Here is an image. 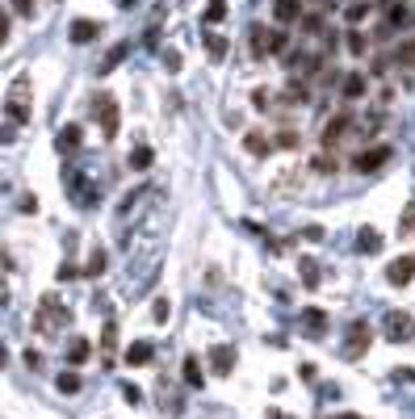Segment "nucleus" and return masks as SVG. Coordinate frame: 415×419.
Masks as SVG:
<instances>
[{"mask_svg": "<svg viewBox=\"0 0 415 419\" xmlns=\"http://www.w3.org/2000/svg\"><path fill=\"white\" fill-rule=\"evenodd\" d=\"M248 42H252V55H256V59H269V55H286V46H290V38H286L281 29H265V25H252Z\"/></svg>", "mask_w": 415, "mask_h": 419, "instance_id": "obj_1", "label": "nucleus"}, {"mask_svg": "<svg viewBox=\"0 0 415 419\" xmlns=\"http://www.w3.org/2000/svg\"><path fill=\"white\" fill-rule=\"evenodd\" d=\"M382 332H386L391 344H412V340H415V319L407 315V311H386Z\"/></svg>", "mask_w": 415, "mask_h": 419, "instance_id": "obj_2", "label": "nucleus"}, {"mask_svg": "<svg viewBox=\"0 0 415 419\" xmlns=\"http://www.w3.org/2000/svg\"><path fill=\"white\" fill-rule=\"evenodd\" d=\"M92 118L101 122V134L105 139H118V101L109 92H97L92 97Z\"/></svg>", "mask_w": 415, "mask_h": 419, "instance_id": "obj_3", "label": "nucleus"}, {"mask_svg": "<svg viewBox=\"0 0 415 419\" xmlns=\"http://www.w3.org/2000/svg\"><path fill=\"white\" fill-rule=\"evenodd\" d=\"M4 109H8V118H13V122H29V80H25V76H21V80H13Z\"/></svg>", "mask_w": 415, "mask_h": 419, "instance_id": "obj_4", "label": "nucleus"}, {"mask_svg": "<svg viewBox=\"0 0 415 419\" xmlns=\"http://www.w3.org/2000/svg\"><path fill=\"white\" fill-rule=\"evenodd\" d=\"M386 164H391V147H386V143H378V147H370V151H361V155L353 159L357 172H378V168H386Z\"/></svg>", "mask_w": 415, "mask_h": 419, "instance_id": "obj_5", "label": "nucleus"}, {"mask_svg": "<svg viewBox=\"0 0 415 419\" xmlns=\"http://www.w3.org/2000/svg\"><path fill=\"white\" fill-rule=\"evenodd\" d=\"M412 277H415V252H407V256H399V260H391V269H386V281H391L395 290L412 285Z\"/></svg>", "mask_w": 415, "mask_h": 419, "instance_id": "obj_6", "label": "nucleus"}, {"mask_svg": "<svg viewBox=\"0 0 415 419\" xmlns=\"http://www.w3.org/2000/svg\"><path fill=\"white\" fill-rule=\"evenodd\" d=\"M71 315L63 311V302L59 298H42V311H38V327L42 332H50V327H59V323H67Z\"/></svg>", "mask_w": 415, "mask_h": 419, "instance_id": "obj_7", "label": "nucleus"}, {"mask_svg": "<svg viewBox=\"0 0 415 419\" xmlns=\"http://www.w3.org/2000/svg\"><path fill=\"white\" fill-rule=\"evenodd\" d=\"M349 130H353V113H336V118L323 126V143H328V147H336Z\"/></svg>", "mask_w": 415, "mask_h": 419, "instance_id": "obj_8", "label": "nucleus"}, {"mask_svg": "<svg viewBox=\"0 0 415 419\" xmlns=\"http://www.w3.org/2000/svg\"><path fill=\"white\" fill-rule=\"evenodd\" d=\"M210 369L227 378V374L235 369V348H231V344H214V348H210Z\"/></svg>", "mask_w": 415, "mask_h": 419, "instance_id": "obj_9", "label": "nucleus"}, {"mask_svg": "<svg viewBox=\"0 0 415 419\" xmlns=\"http://www.w3.org/2000/svg\"><path fill=\"white\" fill-rule=\"evenodd\" d=\"M151 357H155V344H151V340H139V344H130V348H126V365H130V369L151 365Z\"/></svg>", "mask_w": 415, "mask_h": 419, "instance_id": "obj_10", "label": "nucleus"}, {"mask_svg": "<svg viewBox=\"0 0 415 419\" xmlns=\"http://www.w3.org/2000/svg\"><path fill=\"white\" fill-rule=\"evenodd\" d=\"M67 34H71V42H92V38L101 34V21H88V17H76Z\"/></svg>", "mask_w": 415, "mask_h": 419, "instance_id": "obj_11", "label": "nucleus"}, {"mask_svg": "<svg viewBox=\"0 0 415 419\" xmlns=\"http://www.w3.org/2000/svg\"><path fill=\"white\" fill-rule=\"evenodd\" d=\"M365 348H370V327L353 323L349 327V357H365Z\"/></svg>", "mask_w": 415, "mask_h": 419, "instance_id": "obj_12", "label": "nucleus"}, {"mask_svg": "<svg viewBox=\"0 0 415 419\" xmlns=\"http://www.w3.org/2000/svg\"><path fill=\"white\" fill-rule=\"evenodd\" d=\"M273 17H277L281 25H294V21L302 17V0H273Z\"/></svg>", "mask_w": 415, "mask_h": 419, "instance_id": "obj_13", "label": "nucleus"}, {"mask_svg": "<svg viewBox=\"0 0 415 419\" xmlns=\"http://www.w3.org/2000/svg\"><path fill=\"white\" fill-rule=\"evenodd\" d=\"M365 76H357V71H349L344 80H340V92H344V101H357V97H365Z\"/></svg>", "mask_w": 415, "mask_h": 419, "instance_id": "obj_14", "label": "nucleus"}, {"mask_svg": "<svg viewBox=\"0 0 415 419\" xmlns=\"http://www.w3.org/2000/svg\"><path fill=\"white\" fill-rule=\"evenodd\" d=\"M302 327H307L311 336H319V332H328V315H323L319 306H307V311H302Z\"/></svg>", "mask_w": 415, "mask_h": 419, "instance_id": "obj_15", "label": "nucleus"}, {"mask_svg": "<svg viewBox=\"0 0 415 419\" xmlns=\"http://www.w3.org/2000/svg\"><path fill=\"white\" fill-rule=\"evenodd\" d=\"M357 248H361L365 256H378V252H382V235H378L374 227H365V231L357 235Z\"/></svg>", "mask_w": 415, "mask_h": 419, "instance_id": "obj_16", "label": "nucleus"}, {"mask_svg": "<svg viewBox=\"0 0 415 419\" xmlns=\"http://www.w3.org/2000/svg\"><path fill=\"white\" fill-rule=\"evenodd\" d=\"M391 59H395L399 67H415V38H407V42H399V46L391 50Z\"/></svg>", "mask_w": 415, "mask_h": 419, "instance_id": "obj_17", "label": "nucleus"}, {"mask_svg": "<svg viewBox=\"0 0 415 419\" xmlns=\"http://www.w3.org/2000/svg\"><path fill=\"white\" fill-rule=\"evenodd\" d=\"M88 357H92V344H88V340H71V344H67V361H71V365H84Z\"/></svg>", "mask_w": 415, "mask_h": 419, "instance_id": "obj_18", "label": "nucleus"}, {"mask_svg": "<svg viewBox=\"0 0 415 419\" xmlns=\"http://www.w3.org/2000/svg\"><path fill=\"white\" fill-rule=\"evenodd\" d=\"M181 374H185V382H189V386H202V382H206V374H202V361H197V357H185Z\"/></svg>", "mask_w": 415, "mask_h": 419, "instance_id": "obj_19", "label": "nucleus"}, {"mask_svg": "<svg viewBox=\"0 0 415 419\" xmlns=\"http://www.w3.org/2000/svg\"><path fill=\"white\" fill-rule=\"evenodd\" d=\"M202 21H206V25L227 21V0H210V4H206V13H202Z\"/></svg>", "mask_w": 415, "mask_h": 419, "instance_id": "obj_20", "label": "nucleus"}, {"mask_svg": "<svg viewBox=\"0 0 415 419\" xmlns=\"http://www.w3.org/2000/svg\"><path fill=\"white\" fill-rule=\"evenodd\" d=\"M206 55L210 59H227V38L223 34H206Z\"/></svg>", "mask_w": 415, "mask_h": 419, "instance_id": "obj_21", "label": "nucleus"}, {"mask_svg": "<svg viewBox=\"0 0 415 419\" xmlns=\"http://www.w3.org/2000/svg\"><path fill=\"white\" fill-rule=\"evenodd\" d=\"M80 147V126H63L59 130V151H76Z\"/></svg>", "mask_w": 415, "mask_h": 419, "instance_id": "obj_22", "label": "nucleus"}, {"mask_svg": "<svg viewBox=\"0 0 415 419\" xmlns=\"http://www.w3.org/2000/svg\"><path fill=\"white\" fill-rule=\"evenodd\" d=\"M151 159H155V155H151V147H134V151H130V168H134V172L151 168Z\"/></svg>", "mask_w": 415, "mask_h": 419, "instance_id": "obj_23", "label": "nucleus"}, {"mask_svg": "<svg viewBox=\"0 0 415 419\" xmlns=\"http://www.w3.org/2000/svg\"><path fill=\"white\" fill-rule=\"evenodd\" d=\"M298 269H302V285L315 290V285H319V264H315V260H302Z\"/></svg>", "mask_w": 415, "mask_h": 419, "instance_id": "obj_24", "label": "nucleus"}, {"mask_svg": "<svg viewBox=\"0 0 415 419\" xmlns=\"http://www.w3.org/2000/svg\"><path fill=\"white\" fill-rule=\"evenodd\" d=\"M344 17H349V25H357V21H365V17H370V4H365V0H357V4H349V8H344Z\"/></svg>", "mask_w": 415, "mask_h": 419, "instance_id": "obj_25", "label": "nucleus"}, {"mask_svg": "<svg viewBox=\"0 0 415 419\" xmlns=\"http://www.w3.org/2000/svg\"><path fill=\"white\" fill-rule=\"evenodd\" d=\"M344 46H349V50H353V55H365V50H370V42H365V34H361V29H353V34H349V42H344Z\"/></svg>", "mask_w": 415, "mask_h": 419, "instance_id": "obj_26", "label": "nucleus"}, {"mask_svg": "<svg viewBox=\"0 0 415 419\" xmlns=\"http://www.w3.org/2000/svg\"><path fill=\"white\" fill-rule=\"evenodd\" d=\"M244 147H248L252 155H269V143H265V134H248V139H244Z\"/></svg>", "mask_w": 415, "mask_h": 419, "instance_id": "obj_27", "label": "nucleus"}, {"mask_svg": "<svg viewBox=\"0 0 415 419\" xmlns=\"http://www.w3.org/2000/svg\"><path fill=\"white\" fill-rule=\"evenodd\" d=\"M122 59H126V46H113V50L105 55V63H101V71H113V67H118Z\"/></svg>", "mask_w": 415, "mask_h": 419, "instance_id": "obj_28", "label": "nucleus"}, {"mask_svg": "<svg viewBox=\"0 0 415 419\" xmlns=\"http://www.w3.org/2000/svg\"><path fill=\"white\" fill-rule=\"evenodd\" d=\"M298 105V101H307V88H302V80H294V84H286V105Z\"/></svg>", "mask_w": 415, "mask_h": 419, "instance_id": "obj_29", "label": "nucleus"}, {"mask_svg": "<svg viewBox=\"0 0 415 419\" xmlns=\"http://www.w3.org/2000/svg\"><path fill=\"white\" fill-rule=\"evenodd\" d=\"M59 390H63V395H76V390H80V378H76V374H59Z\"/></svg>", "mask_w": 415, "mask_h": 419, "instance_id": "obj_30", "label": "nucleus"}, {"mask_svg": "<svg viewBox=\"0 0 415 419\" xmlns=\"http://www.w3.org/2000/svg\"><path fill=\"white\" fill-rule=\"evenodd\" d=\"M298 21H302V29H307V34H319V29H323V17H319V13H311V17H298Z\"/></svg>", "mask_w": 415, "mask_h": 419, "instance_id": "obj_31", "label": "nucleus"}, {"mask_svg": "<svg viewBox=\"0 0 415 419\" xmlns=\"http://www.w3.org/2000/svg\"><path fill=\"white\" fill-rule=\"evenodd\" d=\"M277 147H290V151H294V147H298V134H294V130H281V134H277Z\"/></svg>", "mask_w": 415, "mask_h": 419, "instance_id": "obj_32", "label": "nucleus"}, {"mask_svg": "<svg viewBox=\"0 0 415 419\" xmlns=\"http://www.w3.org/2000/svg\"><path fill=\"white\" fill-rule=\"evenodd\" d=\"M105 269V252H92V260H88V277H97Z\"/></svg>", "mask_w": 415, "mask_h": 419, "instance_id": "obj_33", "label": "nucleus"}, {"mask_svg": "<svg viewBox=\"0 0 415 419\" xmlns=\"http://www.w3.org/2000/svg\"><path fill=\"white\" fill-rule=\"evenodd\" d=\"M164 63H168V71H181V55H176V50H168Z\"/></svg>", "mask_w": 415, "mask_h": 419, "instance_id": "obj_34", "label": "nucleus"}, {"mask_svg": "<svg viewBox=\"0 0 415 419\" xmlns=\"http://www.w3.org/2000/svg\"><path fill=\"white\" fill-rule=\"evenodd\" d=\"M332 168H336V164H332V159H328V155H319V159H315V172H323V176H328V172H332Z\"/></svg>", "mask_w": 415, "mask_h": 419, "instance_id": "obj_35", "label": "nucleus"}, {"mask_svg": "<svg viewBox=\"0 0 415 419\" xmlns=\"http://www.w3.org/2000/svg\"><path fill=\"white\" fill-rule=\"evenodd\" d=\"M13 8H17L21 17H29V13H34V0H13Z\"/></svg>", "mask_w": 415, "mask_h": 419, "instance_id": "obj_36", "label": "nucleus"}, {"mask_svg": "<svg viewBox=\"0 0 415 419\" xmlns=\"http://www.w3.org/2000/svg\"><path fill=\"white\" fill-rule=\"evenodd\" d=\"M8 42V13H0V46Z\"/></svg>", "mask_w": 415, "mask_h": 419, "instance_id": "obj_37", "label": "nucleus"}, {"mask_svg": "<svg viewBox=\"0 0 415 419\" xmlns=\"http://www.w3.org/2000/svg\"><path fill=\"white\" fill-rule=\"evenodd\" d=\"M332 419H361V416H353V411H344V416H332Z\"/></svg>", "mask_w": 415, "mask_h": 419, "instance_id": "obj_38", "label": "nucleus"}, {"mask_svg": "<svg viewBox=\"0 0 415 419\" xmlns=\"http://www.w3.org/2000/svg\"><path fill=\"white\" fill-rule=\"evenodd\" d=\"M273 419H286V416H281V411H273Z\"/></svg>", "mask_w": 415, "mask_h": 419, "instance_id": "obj_39", "label": "nucleus"}, {"mask_svg": "<svg viewBox=\"0 0 415 419\" xmlns=\"http://www.w3.org/2000/svg\"><path fill=\"white\" fill-rule=\"evenodd\" d=\"M0 365H4V348H0Z\"/></svg>", "mask_w": 415, "mask_h": 419, "instance_id": "obj_40", "label": "nucleus"}]
</instances>
